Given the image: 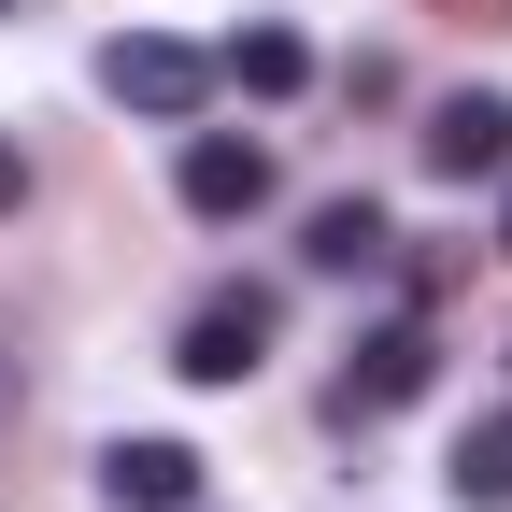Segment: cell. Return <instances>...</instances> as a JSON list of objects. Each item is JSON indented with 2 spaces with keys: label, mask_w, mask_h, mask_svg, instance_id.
Wrapping results in <instances>:
<instances>
[{
  "label": "cell",
  "mask_w": 512,
  "mask_h": 512,
  "mask_svg": "<svg viewBox=\"0 0 512 512\" xmlns=\"http://www.w3.org/2000/svg\"><path fill=\"white\" fill-rule=\"evenodd\" d=\"M271 342H285V299H271V285H214V299H185L171 370H185V384H256Z\"/></svg>",
  "instance_id": "1"
},
{
  "label": "cell",
  "mask_w": 512,
  "mask_h": 512,
  "mask_svg": "<svg viewBox=\"0 0 512 512\" xmlns=\"http://www.w3.org/2000/svg\"><path fill=\"white\" fill-rule=\"evenodd\" d=\"M171 200L200 214V228H242V214H271V143H242V128H185V157H171Z\"/></svg>",
  "instance_id": "2"
},
{
  "label": "cell",
  "mask_w": 512,
  "mask_h": 512,
  "mask_svg": "<svg viewBox=\"0 0 512 512\" xmlns=\"http://www.w3.org/2000/svg\"><path fill=\"white\" fill-rule=\"evenodd\" d=\"M100 86H114L128 114H157V128H200V100H214V57H200V43H171V29H128V43L100 57Z\"/></svg>",
  "instance_id": "3"
},
{
  "label": "cell",
  "mask_w": 512,
  "mask_h": 512,
  "mask_svg": "<svg viewBox=\"0 0 512 512\" xmlns=\"http://www.w3.org/2000/svg\"><path fill=\"white\" fill-rule=\"evenodd\" d=\"M427 356H441V342L413 328V313H399V328H370V342L342 356V399H328V413H342V427H384V413H413V399H427Z\"/></svg>",
  "instance_id": "4"
},
{
  "label": "cell",
  "mask_w": 512,
  "mask_h": 512,
  "mask_svg": "<svg viewBox=\"0 0 512 512\" xmlns=\"http://www.w3.org/2000/svg\"><path fill=\"white\" fill-rule=\"evenodd\" d=\"M427 171H441V185H498V171H512V100H498V86H456V100L427 114Z\"/></svg>",
  "instance_id": "5"
},
{
  "label": "cell",
  "mask_w": 512,
  "mask_h": 512,
  "mask_svg": "<svg viewBox=\"0 0 512 512\" xmlns=\"http://www.w3.org/2000/svg\"><path fill=\"white\" fill-rule=\"evenodd\" d=\"M100 512H200V456L185 441H114L100 456Z\"/></svg>",
  "instance_id": "6"
},
{
  "label": "cell",
  "mask_w": 512,
  "mask_h": 512,
  "mask_svg": "<svg viewBox=\"0 0 512 512\" xmlns=\"http://www.w3.org/2000/svg\"><path fill=\"white\" fill-rule=\"evenodd\" d=\"M299 256H313V271H342V285H356V271H384V256H399V228H384V200H328V214L299 228Z\"/></svg>",
  "instance_id": "7"
},
{
  "label": "cell",
  "mask_w": 512,
  "mask_h": 512,
  "mask_svg": "<svg viewBox=\"0 0 512 512\" xmlns=\"http://www.w3.org/2000/svg\"><path fill=\"white\" fill-rule=\"evenodd\" d=\"M214 86H242V100H299V86H313V43H299V29H242V43L214 57Z\"/></svg>",
  "instance_id": "8"
},
{
  "label": "cell",
  "mask_w": 512,
  "mask_h": 512,
  "mask_svg": "<svg viewBox=\"0 0 512 512\" xmlns=\"http://www.w3.org/2000/svg\"><path fill=\"white\" fill-rule=\"evenodd\" d=\"M441 484H456L470 512H512V413H484V427L456 441V470H441Z\"/></svg>",
  "instance_id": "9"
},
{
  "label": "cell",
  "mask_w": 512,
  "mask_h": 512,
  "mask_svg": "<svg viewBox=\"0 0 512 512\" xmlns=\"http://www.w3.org/2000/svg\"><path fill=\"white\" fill-rule=\"evenodd\" d=\"M15 200H29V157H15V143H0V214H15Z\"/></svg>",
  "instance_id": "10"
},
{
  "label": "cell",
  "mask_w": 512,
  "mask_h": 512,
  "mask_svg": "<svg viewBox=\"0 0 512 512\" xmlns=\"http://www.w3.org/2000/svg\"><path fill=\"white\" fill-rule=\"evenodd\" d=\"M498 256H512V171H498Z\"/></svg>",
  "instance_id": "11"
},
{
  "label": "cell",
  "mask_w": 512,
  "mask_h": 512,
  "mask_svg": "<svg viewBox=\"0 0 512 512\" xmlns=\"http://www.w3.org/2000/svg\"><path fill=\"white\" fill-rule=\"evenodd\" d=\"M0 399H15V370H0Z\"/></svg>",
  "instance_id": "12"
}]
</instances>
